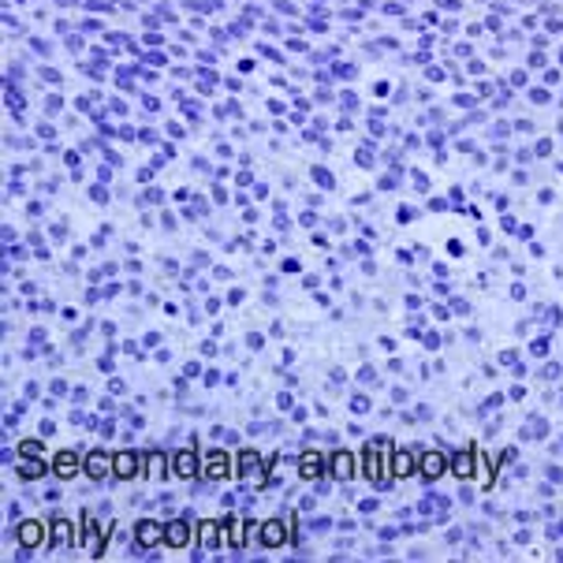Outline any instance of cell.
I'll return each instance as SVG.
<instances>
[{"label": "cell", "instance_id": "9", "mask_svg": "<svg viewBox=\"0 0 563 563\" xmlns=\"http://www.w3.org/2000/svg\"><path fill=\"white\" fill-rule=\"evenodd\" d=\"M195 471H198V466H195V455H190V452H179V455H176V474H184V478H190Z\"/></svg>", "mask_w": 563, "mask_h": 563}, {"label": "cell", "instance_id": "4", "mask_svg": "<svg viewBox=\"0 0 563 563\" xmlns=\"http://www.w3.org/2000/svg\"><path fill=\"white\" fill-rule=\"evenodd\" d=\"M53 471L60 474V478H71V474L79 471V460H75L71 452H60V455H56V466H53Z\"/></svg>", "mask_w": 563, "mask_h": 563}, {"label": "cell", "instance_id": "6", "mask_svg": "<svg viewBox=\"0 0 563 563\" xmlns=\"http://www.w3.org/2000/svg\"><path fill=\"white\" fill-rule=\"evenodd\" d=\"M206 463H209V466H206V471H209V478H224V474H228V460H224L221 452H213Z\"/></svg>", "mask_w": 563, "mask_h": 563}, {"label": "cell", "instance_id": "8", "mask_svg": "<svg viewBox=\"0 0 563 563\" xmlns=\"http://www.w3.org/2000/svg\"><path fill=\"white\" fill-rule=\"evenodd\" d=\"M422 471H426V478H437V474L444 471V460L437 452H429L426 460H422Z\"/></svg>", "mask_w": 563, "mask_h": 563}, {"label": "cell", "instance_id": "12", "mask_svg": "<svg viewBox=\"0 0 563 563\" xmlns=\"http://www.w3.org/2000/svg\"><path fill=\"white\" fill-rule=\"evenodd\" d=\"M276 541H284V527H265V545H276Z\"/></svg>", "mask_w": 563, "mask_h": 563}, {"label": "cell", "instance_id": "7", "mask_svg": "<svg viewBox=\"0 0 563 563\" xmlns=\"http://www.w3.org/2000/svg\"><path fill=\"white\" fill-rule=\"evenodd\" d=\"M332 474H336V478H351V455L347 452L332 455Z\"/></svg>", "mask_w": 563, "mask_h": 563}, {"label": "cell", "instance_id": "13", "mask_svg": "<svg viewBox=\"0 0 563 563\" xmlns=\"http://www.w3.org/2000/svg\"><path fill=\"white\" fill-rule=\"evenodd\" d=\"M393 463H396V474H410V455L407 452H399Z\"/></svg>", "mask_w": 563, "mask_h": 563}, {"label": "cell", "instance_id": "1", "mask_svg": "<svg viewBox=\"0 0 563 563\" xmlns=\"http://www.w3.org/2000/svg\"><path fill=\"white\" fill-rule=\"evenodd\" d=\"M388 455V444H369L366 448V474L377 482H385V474H380V460Z\"/></svg>", "mask_w": 563, "mask_h": 563}, {"label": "cell", "instance_id": "3", "mask_svg": "<svg viewBox=\"0 0 563 563\" xmlns=\"http://www.w3.org/2000/svg\"><path fill=\"white\" fill-rule=\"evenodd\" d=\"M109 471H112V460H109V455L93 452L90 460H86V474H90V478H104Z\"/></svg>", "mask_w": 563, "mask_h": 563}, {"label": "cell", "instance_id": "15", "mask_svg": "<svg viewBox=\"0 0 563 563\" xmlns=\"http://www.w3.org/2000/svg\"><path fill=\"white\" fill-rule=\"evenodd\" d=\"M240 463H243V466H240V471H243V474H251V471H254V466H257V460H254V455H251V452H246V455H243V460H240Z\"/></svg>", "mask_w": 563, "mask_h": 563}, {"label": "cell", "instance_id": "2", "mask_svg": "<svg viewBox=\"0 0 563 563\" xmlns=\"http://www.w3.org/2000/svg\"><path fill=\"white\" fill-rule=\"evenodd\" d=\"M139 471V455H131V452H120L117 460H112V474L117 478H131V474Z\"/></svg>", "mask_w": 563, "mask_h": 563}, {"label": "cell", "instance_id": "10", "mask_svg": "<svg viewBox=\"0 0 563 563\" xmlns=\"http://www.w3.org/2000/svg\"><path fill=\"white\" fill-rule=\"evenodd\" d=\"M302 474H307V478H318V474H321V460H318V455H307V460H302Z\"/></svg>", "mask_w": 563, "mask_h": 563}, {"label": "cell", "instance_id": "5", "mask_svg": "<svg viewBox=\"0 0 563 563\" xmlns=\"http://www.w3.org/2000/svg\"><path fill=\"white\" fill-rule=\"evenodd\" d=\"M19 541H23L26 549H34L37 541H42V527H37V522H23V530H19Z\"/></svg>", "mask_w": 563, "mask_h": 563}, {"label": "cell", "instance_id": "14", "mask_svg": "<svg viewBox=\"0 0 563 563\" xmlns=\"http://www.w3.org/2000/svg\"><path fill=\"white\" fill-rule=\"evenodd\" d=\"M168 541H172V545H184V541H187V530H184V527H172V530H168Z\"/></svg>", "mask_w": 563, "mask_h": 563}, {"label": "cell", "instance_id": "11", "mask_svg": "<svg viewBox=\"0 0 563 563\" xmlns=\"http://www.w3.org/2000/svg\"><path fill=\"white\" fill-rule=\"evenodd\" d=\"M157 538H161V530H157V527H150V522L139 530V541H142V545H150V541H157Z\"/></svg>", "mask_w": 563, "mask_h": 563}]
</instances>
